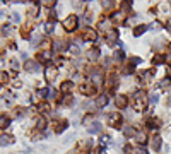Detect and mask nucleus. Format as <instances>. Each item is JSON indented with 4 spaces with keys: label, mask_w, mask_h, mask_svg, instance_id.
<instances>
[{
    "label": "nucleus",
    "mask_w": 171,
    "mask_h": 154,
    "mask_svg": "<svg viewBox=\"0 0 171 154\" xmlns=\"http://www.w3.org/2000/svg\"><path fill=\"white\" fill-rule=\"evenodd\" d=\"M134 106L137 111H144L146 106H147V94L144 91H137L134 94Z\"/></svg>",
    "instance_id": "f257e3e1"
},
{
    "label": "nucleus",
    "mask_w": 171,
    "mask_h": 154,
    "mask_svg": "<svg viewBox=\"0 0 171 154\" xmlns=\"http://www.w3.org/2000/svg\"><path fill=\"white\" fill-rule=\"evenodd\" d=\"M63 27H65L67 31H74V29L77 27V15H69V17L65 19V22H63Z\"/></svg>",
    "instance_id": "f03ea898"
},
{
    "label": "nucleus",
    "mask_w": 171,
    "mask_h": 154,
    "mask_svg": "<svg viewBox=\"0 0 171 154\" xmlns=\"http://www.w3.org/2000/svg\"><path fill=\"white\" fill-rule=\"evenodd\" d=\"M24 67H26V70H27V72H38V70H39V63H38V62H34V60H27Z\"/></svg>",
    "instance_id": "7ed1b4c3"
},
{
    "label": "nucleus",
    "mask_w": 171,
    "mask_h": 154,
    "mask_svg": "<svg viewBox=\"0 0 171 154\" xmlns=\"http://www.w3.org/2000/svg\"><path fill=\"white\" fill-rule=\"evenodd\" d=\"M96 38H98V34H96V31H92V29H87V31L82 34V39H84V41H96Z\"/></svg>",
    "instance_id": "20e7f679"
},
{
    "label": "nucleus",
    "mask_w": 171,
    "mask_h": 154,
    "mask_svg": "<svg viewBox=\"0 0 171 154\" xmlns=\"http://www.w3.org/2000/svg\"><path fill=\"white\" fill-rule=\"evenodd\" d=\"M55 77H57V69H55L53 65H50V67L46 69V81H48V82H51Z\"/></svg>",
    "instance_id": "39448f33"
},
{
    "label": "nucleus",
    "mask_w": 171,
    "mask_h": 154,
    "mask_svg": "<svg viewBox=\"0 0 171 154\" xmlns=\"http://www.w3.org/2000/svg\"><path fill=\"white\" fill-rule=\"evenodd\" d=\"M92 82H94L96 86H101V84H103V74H101L99 70H94V72H92Z\"/></svg>",
    "instance_id": "423d86ee"
},
{
    "label": "nucleus",
    "mask_w": 171,
    "mask_h": 154,
    "mask_svg": "<svg viewBox=\"0 0 171 154\" xmlns=\"http://www.w3.org/2000/svg\"><path fill=\"white\" fill-rule=\"evenodd\" d=\"M120 120H122V117H120V113H111V115L108 117V122H110L111 125H115V127H118V123H120Z\"/></svg>",
    "instance_id": "0eeeda50"
},
{
    "label": "nucleus",
    "mask_w": 171,
    "mask_h": 154,
    "mask_svg": "<svg viewBox=\"0 0 171 154\" xmlns=\"http://www.w3.org/2000/svg\"><path fill=\"white\" fill-rule=\"evenodd\" d=\"M12 142H14V137H12V135H7V134H5V135L0 137V146H9V144H12Z\"/></svg>",
    "instance_id": "6e6552de"
},
{
    "label": "nucleus",
    "mask_w": 171,
    "mask_h": 154,
    "mask_svg": "<svg viewBox=\"0 0 171 154\" xmlns=\"http://www.w3.org/2000/svg\"><path fill=\"white\" fill-rule=\"evenodd\" d=\"M115 105H116L118 108H125V106H127V98H125V96H116Z\"/></svg>",
    "instance_id": "1a4fd4ad"
},
{
    "label": "nucleus",
    "mask_w": 171,
    "mask_h": 154,
    "mask_svg": "<svg viewBox=\"0 0 171 154\" xmlns=\"http://www.w3.org/2000/svg\"><path fill=\"white\" fill-rule=\"evenodd\" d=\"M81 93H82V94H87V96H89V94H92V93H94V89H92V87H91L89 84H82V86H81Z\"/></svg>",
    "instance_id": "9d476101"
},
{
    "label": "nucleus",
    "mask_w": 171,
    "mask_h": 154,
    "mask_svg": "<svg viewBox=\"0 0 171 154\" xmlns=\"http://www.w3.org/2000/svg\"><path fill=\"white\" fill-rule=\"evenodd\" d=\"M96 103H98V106H101V108H103V106H106V105H108V96H106V94H101V96L98 98V101H96Z\"/></svg>",
    "instance_id": "9b49d317"
},
{
    "label": "nucleus",
    "mask_w": 171,
    "mask_h": 154,
    "mask_svg": "<svg viewBox=\"0 0 171 154\" xmlns=\"http://www.w3.org/2000/svg\"><path fill=\"white\" fill-rule=\"evenodd\" d=\"M9 123H10V120H9V117H5V115H2V117H0V129H7V127H9Z\"/></svg>",
    "instance_id": "f8f14e48"
},
{
    "label": "nucleus",
    "mask_w": 171,
    "mask_h": 154,
    "mask_svg": "<svg viewBox=\"0 0 171 154\" xmlns=\"http://www.w3.org/2000/svg\"><path fill=\"white\" fill-rule=\"evenodd\" d=\"M98 55H99V50H98V48H91V50L87 51V57H89L91 60H94V58H98Z\"/></svg>",
    "instance_id": "ddd939ff"
},
{
    "label": "nucleus",
    "mask_w": 171,
    "mask_h": 154,
    "mask_svg": "<svg viewBox=\"0 0 171 154\" xmlns=\"http://www.w3.org/2000/svg\"><path fill=\"white\" fill-rule=\"evenodd\" d=\"M91 134H98V132H101V125L99 123H92V125H89V129H87Z\"/></svg>",
    "instance_id": "4468645a"
},
{
    "label": "nucleus",
    "mask_w": 171,
    "mask_h": 154,
    "mask_svg": "<svg viewBox=\"0 0 171 154\" xmlns=\"http://www.w3.org/2000/svg\"><path fill=\"white\" fill-rule=\"evenodd\" d=\"M106 38H108V41H111V43H115V41L118 39V33H116V31H110Z\"/></svg>",
    "instance_id": "2eb2a0df"
},
{
    "label": "nucleus",
    "mask_w": 171,
    "mask_h": 154,
    "mask_svg": "<svg viewBox=\"0 0 171 154\" xmlns=\"http://www.w3.org/2000/svg\"><path fill=\"white\" fill-rule=\"evenodd\" d=\"M50 55H51L50 51H43V53H39V55H38V58H39V60H43V62H46V60H50Z\"/></svg>",
    "instance_id": "dca6fc26"
},
{
    "label": "nucleus",
    "mask_w": 171,
    "mask_h": 154,
    "mask_svg": "<svg viewBox=\"0 0 171 154\" xmlns=\"http://www.w3.org/2000/svg\"><path fill=\"white\" fill-rule=\"evenodd\" d=\"M146 29H147L146 26H139V27H135L134 34H135V36H140V34H144V31H146Z\"/></svg>",
    "instance_id": "f3484780"
},
{
    "label": "nucleus",
    "mask_w": 171,
    "mask_h": 154,
    "mask_svg": "<svg viewBox=\"0 0 171 154\" xmlns=\"http://www.w3.org/2000/svg\"><path fill=\"white\" fill-rule=\"evenodd\" d=\"M45 125H46V120H45V118H38V122H36V127H38L39 130H43V129H45Z\"/></svg>",
    "instance_id": "a211bd4d"
},
{
    "label": "nucleus",
    "mask_w": 171,
    "mask_h": 154,
    "mask_svg": "<svg viewBox=\"0 0 171 154\" xmlns=\"http://www.w3.org/2000/svg\"><path fill=\"white\" fill-rule=\"evenodd\" d=\"M152 147H154L156 151L161 147V139H159V137H154V139H152Z\"/></svg>",
    "instance_id": "6ab92c4d"
},
{
    "label": "nucleus",
    "mask_w": 171,
    "mask_h": 154,
    "mask_svg": "<svg viewBox=\"0 0 171 154\" xmlns=\"http://www.w3.org/2000/svg\"><path fill=\"white\" fill-rule=\"evenodd\" d=\"M115 58H116L118 62H122V60L125 58V53H123L122 50H118V51H115Z\"/></svg>",
    "instance_id": "aec40b11"
},
{
    "label": "nucleus",
    "mask_w": 171,
    "mask_h": 154,
    "mask_svg": "<svg viewBox=\"0 0 171 154\" xmlns=\"http://www.w3.org/2000/svg\"><path fill=\"white\" fill-rule=\"evenodd\" d=\"M123 134H125L127 137H130V135H134L135 132H134V129H132V127H123Z\"/></svg>",
    "instance_id": "412c9836"
},
{
    "label": "nucleus",
    "mask_w": 171,
    "mask_h": 154,
    "mask_svg": "<svg viewBox=\"0 0 171 154\" xmlns=\"http://www.w3.org/2000/svg\"><path fill=\"white\" fill-rule=\"evenodd\" d=\"M10 29H12V26H10V24H5V26L2 27V34H5V36L10 34Z\"/></svg>",
    "instance_id": "4be33fe9"
},
{
    "label": "nucleus",
    "mask_w": 171,
    "mask_h": 154,
    "mask_svg": "<svg viewBox=\"0 0 171 154\" xmlns=\"http://www.w3.org/2000/svg\"><path fill=\"white\" fill-rule=\"evenodd\" d=\"M70 89H72V82H63V84H62V91H63V93H67V91H70Z\"/></svg>",
    "instance_id": "5701e85b"
},
{
    "label": "nucleus",
    "mask_w": 171,
    "mask_h": 154,
    "mask_svg": "<svg viewBox=\"0 0 171 154\" xmlns=\"http://www.w3.org/2000/svg\"><path fill=\"white\" fill-rule=\"evenodd\" d=\"M53 50H57V51H60V50H63V43H62V41H57V43L53 45Z\"/></svg>",
    "instance_id": "b1692460"
},
{
    "label": "nucleus",
    "mask_w": 171,
    "mask_h": 154,
    "mask_svg": "<svg viewBox=\"0 0 171 154\" xmlns=\"http://www.w3.org/2000/svg\"><path fill=\"white\" fill-rule=\"evenodd\" d=\"M69 48H70V51H72V53H79V46H77L75 43H72Z\"/></svg>",
    "instance_id": "393cba45"
},
{
    "label": "nucleus",
    "mask_w": 171,
    "mask_h": 154,
    "mask_svg": "<svg viewBox=\"0 0 171 154\" xmlns=\"http://www.w3.org/2000/svg\"><path fill=\"white\" fill-rule=\"evenodd\" d=\"M65 125H67V122H60V123L57 125V132H62V130L65 129Z\"/></svg>",
    "instance_id": "a878e982"
},
{
    "label": "nucleus",
    "mask_w": 171,
    "mask_h": 154,
    "mask_svg": "<svg viewBox=\"0 0 171 154\" xmlns=\"http://www.w3.org/2000/svg\"><path fill=\"white\" fill-rule=\"evenodd\" d=\"M137 139L140 144H146V134H137Z\"/></svg>",
    "instance_id": "bb28decb"
},
{
    "label": "nucleus",
    "mask_w": 171,
    "mask_h": 154,
    "mask_svg": "<svg viewBox=\"0 0 171 154\" xmlns=\"http://www.w3.org/2000/svg\"><path fill=\"white\" fill-rule=\"evenodd\" d=\"M45 27H46V31H48V33H51V29H53V22H46V26H45Z\"/></svg>",
    "instance_id": "cd10ccee"
},
{
    "label": "nucleus",
    "mask_w": 171,
    "mask_h": 154,
    "mask_svg": "<svg viewBox=\"0 0 171 154\" xmlns=\"http://www.w3.org/2000/svg\"><path fill=\"white\" fill-rule=\"evenodd\" d=\"M92 118H94V117H92V115H87V117H86V118H84V120H82V122H84V123H89V122H91V120H92Z\"/></svg>",
    "instance_id": "c85d7f7f"
},
{
    "label": "nucleus",
    "mask_w": 171,
    "mask_h": 154,
    "mask_svg": "<svg viewBox=\"0 0 171 154\" xmlns=\"http://www.w3.org/2000/svg\"><path fill=\"white\" fill-rule=\"evenodd\" d=\"M139 62H140L139 57H132V65H135V63H139Z\"/></svg>",
    "instance_id": "c756f323"
},
{
    "label": "nucleus",
    "mask_w": 171,
    "mask_h": 154,
    "mask_svg": "<svg viewBox=\"0 0 171 154\" xmlns=\"http://www.w3.org/2000/svg\"><path fill=\"white\" fill-rule=\"evenodd\" d=\"M168 84H170V79H164V81H163V82H161V87H166V86H168Z\"/></svg>",
    "instance_id": "7c9ffc66"
},
{
    "label": "nucleus",
    "mask_w": 171,
    "mask_h": 154,
    "mask_svg": "<svg viewBox=\"0 0 171 154\" xmlns=\"http://www.w3.org/2000/svg\"><path fill=\"white\" fill-rule=\"evenodd\" d=\"M7 81V75L5 74H0V82H5Z\"/></svg>",
    "instance_id": "2f4dec72"
},
{
    "label": "nucleus",
    "mask_w": 171,
    "mask_h": 154,
    "mask_svg": "<svg viewBox=\"0 0 171 154\" xmlns=\"http://www.w3.org/2000/svg\"><path fill=\"white\" fill-rule=\"evenodd\" d=\"M166 29H168V31L171 33V19L168 21V22H166Z\"/></svg>",
    "instance_id": "473e14b6"
},
{
    "label": "nucleus",
    "mask_w": 171,
    "mask_h": 154,
    "mask_svg": "<svg viewBox=\"0 0 171 154\" xmlns=\"http://www.w3.org/2000/svg\"><path fill=\"white\" fill-rule=\"evenodd\" d=\"M154 62H156V63H161V62H163V57H156V60H154Z\"/></svg>",
    "instance_id": "72a5a7b5"
}]
</instances>
